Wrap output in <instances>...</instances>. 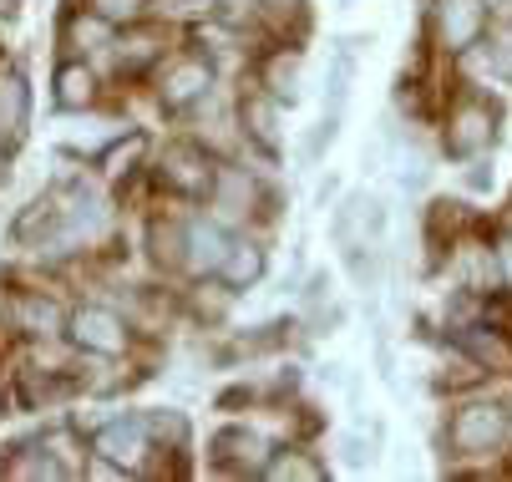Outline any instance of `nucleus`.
Listing matches in <instances>:
<instances>
[{"mask_svg": "<svg viewBox=\"0 0 512 482\" xmlns=\"http://www.w3.org/2000/svg\"><path fill=\"white\" fill-rule=\"evenodd\" d=\"M512 442V417L502 401H457L447 417L452 457H492Z\"/></svg>", "mask_w": 512, "mask_h": 482, "instance_id": "nucleus-1", "label": "nucleus"}, {"mask_svg": "<svg viewBox=\"0 0 512 482\" xmlns=\"http://www.w3.org/2000/svg\"><path fill=\"white\" fill-rule=\"evenodd\" d=\"M492 137H497V107L487 97L467 92V97H457L447 107V127H442L447 158H457V163L482 158V153H492Z\"/></svg>", "mask_w": 512, "mask_h": 482, "instance_id": "nucleus-2", "label": "nucleus"}, {"mask_svg": "<svg viewBox=\"0 0 512 482\" xmlns=\"http://www.w3.org/2000/svg\"><path fill=\"white\" fill-rule=\"evenodd\" d=\"M431 36L447 56L477 51L487 41V0H431Z\"/></svg>", "mask_w": 512, "mask_h": 482, "instance_id": "nucleus-3", "label": "nucleus"}, {"mask_svg": "<svg viewBox=\"0 0 512 482\" xmlns=\"http://www.w3.org/2000/svg\"><path fill=\"white\" fill-rule=\"evenodd\" d=\"M66 335H71V346H77L82 356H102V361H112V356H122L132 346V325L117 310H107V305L71 310L66 315Z\"/></svg>", "mask_w": 512, "mask_h": 482, "instance_id": "nucleus-4", "label": "nucleus"}, {"mask_svg": "<svg viewBox=\"0 0 512 482\" xmlns=\"http://www.w3.org/2000/svg\"><path fill=\"white\" fill-rule=\"evenodd\" d=\"M213 178H218V168H213V158H208L203 143H173V148H163V158H158V183H163L173 198L198 203V198L213 193Z\"/></svg>", "mask_w": 512, "mask_h": 482, "instance_id": "nucleus-5", "label": "nucleus"}, {"mask_svg": "<svg viewBox=\"0 0 512 482\" xmlns=\"http://www.w3.org/2000/svg\"><path fill=\"white\" fill-rule=\"evenodd\" d=\"M213 92V66L193 51L158 61V107L163 112H188Z\"/></svg>", "mask_w": 512, "mask_h": 482, "instance_id": "nucleus-6", "label": "nucleus"}, {"mask_svg": "<svg viewBox=\"0 0 512 482\" xmlns=\"http://www.w3.org/2000/svg\"><path fill=\"white\" fill-rule=\"evenodd\" d=\"M148 452H158V447H153L148 422H142V417H117V422H107L92 437V457H102V462H112L122 472H137Z\"/></svg>", "mask_w": 512, "mask_h": 482, "instance_id": "nucleus-7", "label": "nucleus"}, {"mask_svg": "<svg viewBox=\"0 0 512 482\" xmlns=\"http://www.w3.org/2000/svg\"><path fill=\"white\" fill-rule=\"evenodd\" d=\"M269 457H274L269 442L249 427H224L213 437V467L229 472V477H264Z\"/></svg>", "mask_w": 512, "mask_h": 482, "instance_id": "nucleus-8", "label": "nucleus"}, {"mask_svg": "<svg viewBox=\"0 0 512 482\" xmlns=\"http://www.w3.org/2000/svg\"><path fill=\"white\" fill-rule=\"evenodd\" d=\"M457 330V351L477 366V371H497V376H512V335L502 325H452Z\"/></svg>", "mask_w": 512, "mask_h": 482, "instance_id": "nucleus-9", "label": "nucleus"}, {"mask_svg": "<svg viewBox=\"0 0 512 482\" xmlns=\"http://www.w3.org/2000/svg\"><path fill=\"white\" fill-rule=\"evenodd\" d=\"M229 229L218 219H188V234H183V269L193 274V280H208V274H218V264H224L229 254Z\"/></svg>", "mask_w": 512, "mask_h": 482, "instance_id": "nucleus-10", "label": "nucleus"}, {"mask_svg": "<svg viewBox=\"0 0 512 482\" xmlns=\"http://www.w3.org/2000/svg\"><path fill=\"white\" fill-rule=\"evenodd\" d=\"M6 320H11V330H21V335H41V340H51V335L66 330V310H61L51 295H41V290H11V300H6Z\"/></svg>", "mask_w": 512, "mask_h": 482, "instance_id": "nucleus-11", "label": "nucleus"}, {"mask_svg": "<svg viewBox=\"0 0 512 482\" xmlns=\"http://www.w3.org/2000/svg\"><path fill=\"white\" fill-rule=\"evenodd\" d=\"M279 117H284V102L269 97L264 87L239 97V127H244V143H254L264 158L279 153Z\"/></svg>", "mask_w": 512, "mask_h": 482, "instance_id": "nucleus-12", "label": "nucleus"}, {"mask_svg": "<svg viewBox=\"0 0 512 482\" xmlns=\"http://www.w3.org/2000/svg\"><path fill=\"white\" fill-rule=\"evenodd\" d=\"M452 269H457V285L472 290V295L507 290V285H502V264H497V249H492V244L462 239V244L452 249Z\"/></svg>", "mask_w": 512, "mask_h": 482, "instance_id": "nucleus-13", "label": "nucleus"}, {"mask_svg": "<svg viewBox=\"0 0 512 482\" xmlns=\"http://www.w3.org/2000/svg\"><path fill=\"white\" fill-rule=\"evenodd\" d=\"M208 203H213V209L224 214V219H249L259 203H264V193H259V178H254V173L224 163V168H218V178H213Z\"/></svg>", "mask_w": 512, "mask_h": 482, "instance_id": "nucleus-14", "label": "nucleus"}, {"mask_svg": "<svg viewBox=\"0 0 512 482\" xmlns=\"http://www.w3.org/2000/svg\"><path fill=\"white\" fill-rule=\"evenodd\" d=\"M259 87L269 97H279L284 107H295L300 102V87H305V56H300V46H274L259 61Z\"/></svg>", "mask_w": 512, "mask_h": 482, "instance_id": "nucleus-15", "label": "nucleus"}, {"mask_svg": "<svg viewBox=\"0 0 512 482\" xmlns=\"http://www.w3.org/2000/svg\"><path fill=\"white\" fill-rule=\"evenodd\" d=\"M112 51H117L122 72L137 77V72H148V66L163 61V31L148 21H132V26H122V41H112Z\"/></svg>", "mask_w": 512, "mask_h": 482, "instance_id": "nucleus-16", "label": "nucleus"}, {"mask_svg": "<svg viewBox=\"0 0 512 482\" xmlns=\"http://www.w3.org/2000/svg\"><path fill=\"white\" fill-rule=\"evenodd\" d=\"M264 274H269V254L254 239H229V254H224V264H218V280H224L229 290H254Z\"/></svg>", "mask_w": 512, "mask_h": 482, "instance_id": "nucleus-17", "label": "nucleus"}, {"mask_svg": "<svg viewBox=\"0 0 512 482\" xmlns=\"http://www.w3.org/2000/svg\"><path fill=\"white\" fill-rule=\"evenodd\" d=\"M56 107L61 112H92L97 107V72L82 61H61L56 66Z\"/></svg>", "mask_w": 512, "mask_h": 482, "instance_id": "nucleus-18", "label": "nucleus"}, {"mask_svg": "<svg viewBox=\"0 0 512 482\" xmlns=\"http://www.w3.org/2000/svg\"><path fill=\"white\" fill-rule=\"evenodd\" d=\"M26 117H31V97H26V82L16 72L0 77V143L16 148L26 137Z\"/></svg>", "mask_w": 512, "mask_h": 482, "instance_id": "nucleus-19", "label": "nucleus"}, {"mask_svg": "<svg viewBox=\"0 0 512 482\" xmlns=\"http://www.w3.org/2000/svg\"><path fill=\"white\" fill-rule=\"evenodd\" d=\"M41 447L56 457V467H61V477H77L82 467H87V442L71 432V427H51V432H41Z\"/></svg>", "mask_w": 512, "mask_h": 482, "instance_id": "nucleus-20", "label": "nucleus"}, {"mask_svg": "<svg viewBox=\"0 0 512 482\" xmlns=\"http://www.w3.org/2000/svg\"><path fill=\"white\" fill-rule=\"evenodd\" d=\"M264 477H289V482H320L325 477V462H315L305 447H284V452H274L269 457V467H264Z\"/></svg>", "mask_w": 512, "mask_h": 482, "instance_id": "nucleus-21", "label": "nucleus"}, {"mask_svg": "<svg viewBox=\"0 0 512 482\" xmlns=\"http://www.w3.org/2000/svg\"><path fill=\"white\" fill-rule=\"evenodd\" d=\"M142 422H148L153 447H163V452H183L188 447V417H183V411L158 406V411H142Z\"/></svg>", "mask_w": 512, "mask_h": 482, "instance_id": "nucleus-22", "label": "nucleus"}, {"mask_svg": "<svg viewBox=\"0 0 512 482\" xmlns=\"http://www.w3.org/2000/svg\"><path fill=\"white\" fill-rule=\"evenodd\" d=\"M142 153H148V132H127V143H112V148L102 153V178H107V183L132 178Z\"/></svg>", "mask_w": 512, "mask_h": 482, "instance_id": "nucleus-23", "label": "nucleus"}, {"mask_svg": "<svg viewBox=\"0 0 512 482\" xmlns=\"http://www.w3.org/2000/svg\"><path fill=\"white\" fill-rule=\"evenodd\" d=\"M340 122H345V117L320 112V122L305 132V143H300V168H305V173H315V168L325 163V153L335 148V137H340Z\"/></svg>", "mask_w": 512, "mask_h": 482, "instance_id": "nucleus-24", "label": "nucleus"}, {"mask_svg": "<svg viewBox=\"0 0 512 482\" xmlns=\"http://www.w3.org/2000/svg\"><path fill=\"white\" fill-rule=\"evenodd\" d=\"M112 31H117V26H112L107 16H97V11H77V16L66 21V36L77 41L82 51H102V46H112V41H117Z\"/></svg>", "mask_w": 512, "mask_h": 482, "instance_id": "nucleus-25", "label": "nucleus"}, {"mask_svg": "<svg viewBox=\"0 0 512 482\" xmlns=\"http://www.w3.org/2000/svg\"><path fill=\"white\" fill-rule=\"evenodd\" d=\"M355 239H371V244L386 249V239H391V209H386L381 193H360V234Z\"/></svg>", "mask_w": 512, "mask_h": 482, "instance_id": "nucleus-26", "label": "nucleus"}, {"mask_svg": "<svg viewBox=\"0 0 512 482\" xmlns=\"http://www.w3.org/2000/svg\"><path fill=\"white\" fill-rule=\"evenodd\" d=\"M87 11L107 16L112 26H132V21L148 16V0H87Z\"/></svg>", "mask_w": 512, "mask_h": 482, "instance_id": "nucleus-27", "label": "nucleus"}, {"mask_svg": "<svg viewBox=\"0 0 512 482\" xmlns=\"http://www.w3.org/2000/svg\"><path fill=\"white\" fill-rule=\"evenodd\" d=\"M335 300V274L330 269H310V280H305V290H300V305L315 315L320 305H330Z\"/></svg>", "mask_w": 512, "mask_h": 482, "instance_id": "nucleus-28", "label": "nucleus"}, {"mask_svg": "<svg viewBox=\"0 0 512 482\" xmlns=\"http://www.w3.org/2000/svg\"><path fill=\"white\" fill-rule=\"evenodd\" d=\"M482 51H487V66H492V72L512 82V26H502L492 41H482Z\"/></svg>", "mask_w": 512, "mask_h": 482, "instance_id": "nucleus-29", "label": "nucleus"}, {"mask_svg": "<svg viewBox=\"0 0 512 482\" xmlns=\"http://www.w3.org/2000/svg\"><path fill=\"white\" fill-rule=\"evenodd\" d=\"M259 16L284 31V26H295V21L305 16V0H259Z\"/></svg>", "mask_w": 512, "mask_h": 482, "instance_id": "nucleus-30", "label": "nucleus"}, {"mask_svg": "<svg viewBox=\"0 0 512 482\" xmlns=\"http://www.w3.org/2000/svg\"><path fill=\"white\" fill-rule=\"evenodd\" d=\"M376 452H381V447H376V442H365V432H345V437H340V457H345V467H365Z\"/></svg>", "mask_w": 512, "mask_h": 482, "instance_id": "nucleus-31", "label": "nucleus"}, {"mask_svg": "<svg viewBox=\"0 0 512 482\" xmlns=\"http://www.w3.org/2000/svg\"><path fill=\"white\" fill-rule=\"evenodd\" d=\"M497 264H502V285L512 290V239H502V244H497Z\"/></svg>", "mask_w": 512, "mask_h": 482, "instance_id": "nucleus-32", "label": "nucleus"}, {"mask_svg": "<svg viewBox=\"0 0 512 482\" xmlns=\"http://www.w3.org/2000/svg\"><path fill=\"white\" fill-rule=\"evenodd\" d=\"M335 11H355V0H335Z\"/></svg>", "mask_w": 512, "mask_h": 482, "instance_id": "nucleus-33", "label": "nucleus"}, {"mask_svg": "<svg viewBox=\"0 0 512 482\" xmlns=\"http://www.w3.org/2000/svg\"><path fill=\"white\" fill-rule=\"evenodd\" d=\"M487 6H492V0H487Z\"/></svg>", "mask_w": 512, "mask_h": 482, "instance_id": "nucleus-34", "label": "nucleus"}]
</instances>
